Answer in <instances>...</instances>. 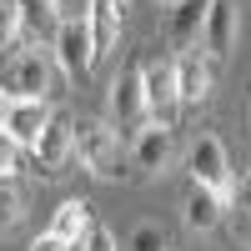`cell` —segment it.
<instances>
[{"instance_id":"6da1fadb","label":"cell","mask_w":251,"mask_h":251,"mask_svg":"<svg viewBox=\"0 0 251 251\" xmlns=\"http://www.w3.org/2000/svg\"><path fill=\"white\" fill-rule=\"evenodd\" d=\"M50 86H66V71H60L55 55L25 50V55L0 60V96L5 100H46Z\"/></svg>"},{"instance_id":"7a4b0ae2","label":"cell","mask_w":251,"mask_h":251,"mask_svg":"<svg viewBox=\"0 0 251 251\" xmlns=\"http://www.w3.org/2000/svg\"><path fill=\"white\" fill-rule=\"evenodd\" d=\"M146 121H151L146 116V66L141 60H126L116 71V80H111V131H121L126 146H131Z\"/></svg>"},{"instance_id":"3957f363","label":"cell","mask_w":251,"mask_h":251,"mask_svg":"<svg viewBox=\"0 0 251 251\" xmlns=\"http://www.w3.org/2000/svg\"><path fill=\"white\" fill-rule=\"evenodd\" d=\"M186 171H191L196 186H206V191L216 196H231L236 181H231V156H226V146L216 131H201L191 136V151H186Z\"/></svg>"},{"instance_id":"277c9868","label":"cell","mask_w":251,"mask_h":251,"mask_svg":"<svg viewBox=\"0 0 251 251\" xmlns=\"http://www.w3.org/2000/svg\"><path fill=\"white\" fill-rule=\"evenodd\" d=\"M146 116L156 126H176L181 116V86H176V60H151L146 66Z\"/></svg>"},{"instance_id":"5b68a950","label":"cell","mask_w":251,"mask_h":251,"mask_svg":"<svg viewBox=\"0 0 251 251\" xmlns=\"http://www.w3.org/2000/svg\"><path fill=\"white\" fill-rule=\"evenodd\" d=\"M206 15H211V0H181V5H171V15H166V55L171 60L191 55L201 46Z\"/></svg>"},{"instance_id":"8992f818","label":"cell","mask_w":251,"mask_h":251,"mask_svg":"<svg viewBox=\"0 0 251 251\" xmlns=\"http://www.w3.org/2000/svg\"><path fill=\"white\" fill-rule=\"evenodd\" d=\"M55 60H60V71H66V80H80V75L96 71L91 20H71V25H60V35H55Z\"/></svg>"},{"instance_id":"52a82bcc","label":"cell","mask_w":251,"mask_h":251,"mask_svg":"<svg viewBox=\"0 0 251 251\" xmlns=\"http://www.w3.org/2000/svg\"><path fill=\"white\" fill-rule=\"evenodd\" d=\"M126 141H116V131L106 121H75V141H71V156L86 166V171H96L100 176V166H106L116 151H121Z\"/></svg>"},{"instance_id":"ba28073f","label":"cell","mask_w":251,"mask_h":251,"mask_svg":"<svg viewBox=\"0 0 251 251\" xmlns=\"http://www.w3.org/2000/svg\"><path fill=\"white\" fill-rule=\"evenodd\" d=\"M171 156H176V136H171V126L146 121L141 136L131 141V166H136L141 176H156V171H166V166H171Z\"/></svg>"},{"instance_id":"9c48e42d","label":"cell","mask_w":251,"mask_h":251,"mask_svg":"<svg viewBox=\"0 0 251 251\" xmlns=\"http://www.w3.org/2000/svg\"><path fill=\"white\" fill-rule=\"evenodd\" d=\"M236 15L241 10L231 0H211V15H206V30H201V55L211 60V71L236 50Z\"/></svg>"},{"instance_id":"30bf717a","label":"cell","mask_w":251,"mask_h":251,"mask_svg":"<svg viewBox=\"0 0 251 251\" xmlns=\"http://www.w3.org/2000/svg\"><path fill=\"white\" fill-rule=\"evenodd\" d=\"M71 141H75V121H71V111H50V121H46V131L35 136V161H40V171H55V166H66V156H71Z\"/></svg>"},{"instance_id":"8fae6325","label":"cell","mask_w":251,"mask_h":251,"mask_svg":"<svg viewBox=\"0 0 251 251\" xmlns=\"http://www.w3.org/2000/svg\"><path fill=\"white\" fill-rule=\"evenodd\" d=\"M221 216H226V196H216V191H206V186H186V196H181V221H186V231H196V236H206V231H216L221 226Z\"/></svg>"},{"instance_id":"7c38bea8","label":"cell","mask_w":251,"mask_h":251,"mask_svg":"<svg viewBox=\"0 0 251 251\" xmlns=\"http://www.w3.org/2000/svg\"><path fill=\"white\" fill-rule=\"evenodd\" d=\"M46 121H50V106H46V100H10V111H5V131H10V141L20 146V151H30L35 136L46 131Z\"/></svg>"},{"instance_id":"4fadbf2b","label":"cell","mask_w":251,"mask_h":251,"mask_svg":"<svg viewBox=\"0 0 251 251\" xmlns=\"http://www.w3.org/2000/svg\"><path fill=\"white\" fill-rule=\"evenodd\" d=\"M176 86H181V106H201L206 86H211V60H206L201 50L181 55L176 60Z\"/></svg>"},{"instance_id":"5bb4252c","label":"cell","mask_w":251,"mask_h":251,"mask_svg":"<svg viewBox=\"0 0 251 251\" xmlns=\"http://www.w3.org/2000/svg\"><path fill=\"white\" fill-rule=\"evenodd\" d=\"M60 35V15L50 0H20V40H50Z\"/></svg>"},{"instance_id":"9a60e30c","label":"cell","mask_w":251,"mask_h":251,"mask_svg":"<svg viewBox=\"0 0 251 251\" xmlns=\"http://www.w3.org/2000/svg\"><path fill=\"white\" fill-rule=\"evenodd\" d=\"M91 206L86 201H60V211L50 216V236H60L66 246H80L86 241V231H91Z\"/></svg>"},{"instance_id":"2e32d148","label":"cell","mask_w":251,"mask_h":251,"mask_svg":"<svg viewBox=\"0 0 251 251\" xmlns=\"http://www.w3.org/2000/svg\"><path fill=\"white\" fill-rule=\"evenodd\" d=\"M116 35H121V5L116 0H91V50H96V60L116 46Z\"/></svg>"},{"instance_id":"e0dca14e","label":"cell","mask_w":251,"mask_h":251,"mask_svg":"<svg viewBox=\"0 0 251 251\" xmlns=\"http://www.w3.org/2000/svg\"><path fill=\"white\" fill-rule=\"evenodd\" d=\"M25 186L20 176H0V231H15L20 221H25Z\"/></svg>"},{"instance_id":"ac0fdd59","label":"cell","mask_w":251,"mask_h":251,"mask_svg":"<svg viewBox=\"0 0 251 251\" xmlns=\"http://www.w3.org/2000/svg\"><path fill=\"white\" fill-rule=\"evenodd\" d=\"M131 251H171L166 226H161V221H141V226H131Z\"/></svg>"},{"instance_id":"d6986e66","label":"cell","mask_w":251,"mask_h":251,"mask_svg":"<svg viewBox=\"0 0 251 251\" xmlns=\"http://www.w3.org/2000/svg\"><path fill=\"white\" fill-rule=\"evenodd\" d=\"M20 46V0H0V55Z\"/></svg>"},{"instance_id":"ffe728a7","label":"cell","mask_w":251,"mask_h":251,"mask_svg":"<svg viewBox=\"0 0 251 251\" xmlns=\"http://www.w3.org/2000/svg\"><path fill=\"white\" fill-rule=\"evenodd\" d=\"M80 251H121V246H116V236H111V226L91 221V231H86V241H80Z\"/></svg>"},{"instance_id":"44dd1931","label":"cell","mask_w":251,"mask_h":251,"mask_svg":"<svg viewBox=\"0 0 251 251\" xmlns=\"http://www.w3.org/2000/svg\"><path fill=\"white\" fill-rule=\"evenodd\" d=\"M55 15H60V25H71V20H91V0H60Z\"/></svg>"},{"instance_id":"7402d4cb","label":"cell","mask_w":251,"mask_h":251,"mask_svg":"<svg viewBox=\"0 0 251 251\" xmlns=\"http://www.w3.org/2000/svg\"><path fill=\"white\" fill-rule=\"evenodd\" d=\"M15 161H20V146L10 141V131H0V176H15Z\"/></svg>"},{"instance_id":"603a6c76","label":"cell","mask_w":251,"mask_h":251,"mask_svg":"<svg viewBox=\"0 0 251 251\" xmlns=\"http://www.w3.org/2000/svg\"><path fill=\"white\" fill-rule=\"evenodd\" d=\"M30 251H75V246H66L60 236H50V231H46V236H35V241H30Z\"/></svg>"},{"instance_id":"cb8c5ba5","label":"cell","mask_w":251,"mask_h":251,"mask_svg":"<svg viewBox=\"0 0 251 251\" xmlns=\"http://www.w3.org/2000/svg\"><path fill=\"white\" fill-rule=\"evenodd\" d=\"M236 211H251V171L236 181Z\"/></svg>"},{"instance_id":"d4e9b609","label":"cell","mask_w":251,"mask_h":251,"mask_svg":"<svg viewBox=\"0 0 251 251\" xmlns=\"http://www.w3.org/2000/svg\"><path fill=\"white\" fill-rule=\"evenodd\" d=\"M236 241L251 251V211H241V221H236Z\"/></svg>"},{"instance_id":"484cf974","label":"cell","mask_w":251,"mask_h":251,"mask_svg":"<svg viewBox=\"0 0 251 251\" xmlns=\"http://www.w3.org/2000/svg\"><path fill=\"white\" fill-rule=\"evenodd\" d=\"M5 111H10V100H5V96H0V131H5Z\"/></svg>"},{"instance_id":"4316f807","label":"cell","mask_w":251,"mask_h":251,"mask_svg":"<svg viewBox=\"0 0 251 251\" xmlns=\"http://www.w3.org/2000/svg\"><path fill=\"white\" fill-rule=\"evenodd\" d=\"M246 126H251V100H246Z\"/></svg>"}]
</instances>
